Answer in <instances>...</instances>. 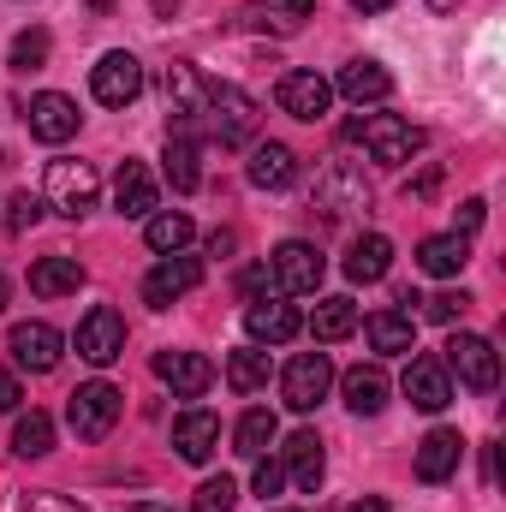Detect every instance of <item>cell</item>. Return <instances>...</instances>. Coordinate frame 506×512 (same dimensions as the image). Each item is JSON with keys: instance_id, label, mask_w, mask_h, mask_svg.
Listing matches in <instances>:
<instances>
[{"instance_id": "obj_12", "label": "cell", "mask_w": 506, "mask_h": 512, "mask_svg": "<svg viewBox=\"0 0 506 512\" xmlns=\"http://www.w3.org/2000/svg\"><path fill=\"white\" fill-rule=\"evenodd\" d=\"M6 346H12V364L18 370H30V376H48L54 364H60V328H48V322H18L12 334H6Z\"/></svg>"}, {"instance_id": "obj_30", "label": "cell", "mask_w": 506, "mask_h": 512, "mask_svg": "<svg viewBox=\"0 0 506 512\" xmlns=\"http://www.w3.org/2000/svg\"><path fill=\"white\" fill-rule=\"evenodd\" d=\"M364 340L376 346L381 358H399V352H411V346H417V322H411V316H399V310H376V316L364 322Z\"/></svg>"}, {"instance_id": "obj_18", "label": "cell", "mask_w": 506, "mask_h": 512, "mask_svg": "<svg viewBox=\"0 0 506 512\" xmlns=\"http://www.w3.org/2000/svg\"><path fill=\"white\" fill-rule=\"evenodd\" d=\"M459 459H465V441H459V429H429V435L417 441V459H411V471H417V483H447V477L459 471Z\"/></svg>"}, {"instance_id": "obj_26", "label": "cell", "mask_w": 506, "mask_h": 512, "mask_svg": "<svg viewBox=\"0 0 506 512\" xmlns=\"http://www.w3.org/2000/svg\"><path fill=\"white\" fill-rule=\"evenodd\" d=\"M465 262H471V239H459V233H435V239L417 245V268L435 274V280H453Z\"/></svg>"}, {"instance_id": "obj_28", "label": "cell", "mask_w": 506, "mask_h": 512, "mask_svg": "<svg viewBox=\"0 0 506 512\" xmlns=\"http://www.w3.org/2000/svg\"><path fill=\"white\" fill-rule=\"evenodd\" d=\"M84 286V262L78 256H42L36 268H30V292L36 298H66V292H78Z\"/></svg>"}, {"instance_id": "obj_16", "label": "cell", "mask_w": 506, "mask_h": 512, "mask_svg": "<svg viewBox=\"0 0 506 512\" xmlns=\"http://www.w3.org/2000/svg\"><path fill=\"white\" fill-rule=\"evenodd\" d=\"M405 399L417 411H447L453 405V370L441 358H411L405 364Z\"/></svg>"}, {"instance_id": "obj_50", "label": "cell", "mask_w": 506, "mask_h": 512, "mask_svg": "<svg viewBox=\"0 0 506 512\" xmlns=\"http://www.w3.org/2000/svg\"><path fill=\"white\" fill-rule=\"evenodd\" d=\"M0 310H6V280H0Z\"/></svg>"}, {"instance_id": "obj_25", "label": "cell", "mask_w": 506, "mask_h": 512, "mask_svg": "<svg viewBox=\"0 0 506 512\" xmlns=\"http://www.w3.org/2000/svg\"><path fill=\"white\" fill-rule=\"evenodd\" d=\"M161 90H167V102H173V114H203V102H209V84H203V72L191 66V60H173L167 72H161Z\"/></svg>"}, {"instance_id": "obj_1", "label": "cell", "mask_w": 506, "mask_h": 512, "mask_svg": "<svg viewBox=\"0 0 506 512\" xmlns=\"http://www.w3.org/2000/svg\"><path fill=\"white\" fill-rule=\"evenodd\" d=\"M346 137H352V143H364L381 167H405V161L423 149V131L411 126V120H399V114H370V120H352V126H346Z\"/></svg>"}, {"instance_id": "obj_44", "label": "cell", "mask_w": 506, "mask_h": 512, "mask_svg": "<svg viewBox=\"0 0 506 512\" xmlns=\"http://www.w3.org/2000/svg\"><path fill=\"white\" fill-rule=\"evenodd\" d=\"M435 185H441V167H423V173H417V179H411V197H429V191H435Z\"/></svg>"}, {"instance_id": "obj_7", "label": "cell", "mask_w": 506, "mask_h": 512, "mask_svg": "<svg viewBox=\"0 0 506 512\" xmlns=\"http://www.w3.org/2000/svg\"><path fill=\"white\" fill-rule=\"evenodd\" d=\"M322 251L310 245V239H286L280 251L268 256V280H274V292H316L322 286Z\"/></svg>"}, {"instance_id": "obj_33", "label": "cell", "mask_w": 506, "mask_h": 512, "mask_svg": "<svg viewBox=\"0 0 506 512\" xmlns=\"http://www.w3.org/2000/svg\"><path fill=\"white\" fill-rule=\"evenodd\" d=\"M191 215H179V209H167V215H149V227H143V239H149V251L161 256H179L185 245H191Z\"/></svg>"}, {"instance_id": "obj_2", "label": "cell", "mask_w": 506, "mask_h": 512, "mask_svg": "<svg viewBox=\"0 0 506 512\" xmlns=\"http://www.w3.org/2000/svg\"><path fill=\"white\" fill-rule=\"evenodd\" d=\"M96 197H102V179H96L90 161H48V209L54 215L78 221V215L96 209Z\"/></svg>"}, {"instance_id": "obj_11", "label": "cell", "mask_w": 506, "mask_h": 512, "mask_svg": "<svg viewBox=\"0 0 506 512\" xmlns=\"http://www.w3.org/2000/svg\"><path fill=\"white\" fill-rule=\"evenodd\" d=\"M197 280H203V262H197V256H161V262L143 274V304H149V310H167V304L185 298Z\"/></svg>"}, {"instance_id": "obj_36", "label": "cell", "mask_w": 506, "mask_h": 512, "mask_svg": "<svg viewBox=\"0 0 506 512\" xmlns=\"http://www.w3.org/2000/svg\"><path fill=\"white\" fill-rule=\"evenodd\" d=\"M48 30H18V42H12V72H42L48 66Z\"/></svg>"}, {"instance_id": "obj_9", "label": "cell", "mask_w": 506, "mask_h": 512, "mask_svg": "<svg viewBox=\"0 0 506 512\" xmlns=\"http://www.w3.org/2000/svg\"><path fill=\"white\" fill-rule=\"evenodd\" d=\"M441 364H447V370H459V382L477 387V393H489V387L501 382V352H495L483 334H453Z\"/></svg>"}, {"instance_id": "obj_15", "label": "cell", "mask_w": 506, "mask_h": 512, "mask_svg": "<svg viewBox=\"0 0 506 512\" xmlns=\"http://www.w3.org/2000/svg\"><path fill=\"white\" fill-rule=\"evenodd\" d=\"M155 376L173 387L179 399H203L215 387V364L203 352H155Z\"/></svg>"}, {"instance_id": "obj_47", "label": "cell", "mask_w": 506, "mask_h": 512, "mask_svg": "<svg viewBox=\"0 0 506 512\" xmlns=\"http://www.w3.org/2000/svg\"><path fill=\"white\" fill-rule=\"evenodd\" d=\"M280 6H286L292 18H316V0H280Z\"/></svg>"}, {"instance_id": "obj_31", "label": "cell", "mask_w": 506, "mask_h": 512, "mask_svg": "<svg viewBox=\"0 0 506 512\" xmlns=\"http://www.w3.org/2000/svg\"><path fill=\"white\" fill-rule=\"evenodd\" d=\"M340 393H346V405H352L358 417H376L381 405H387V370H381V364H358V370H346Z\"/></svg>"}, {"instance_id": "obj_42", "label": "cell", "mask_w": 506, "mask_h": 512, "mask_svg": "<svg viewBox=\"0 0 506 512\" xmlns=\"http://www.w3.org/2000/svg\"><path fill=\"white\" fill-rule=\"evenodd\" d=\"M18 512H90V507H78V501H66V495H24Z\"/></svg>"}, {"instance_id": "obj_10", "label": "cell", "mask_w": 506, "mask_h": 512, "mask_svg": "<svg viewBox=\"0 0 506 512\" xmlns=\"http://www.w3.org/2000/svg\"><path fill=\"white\" fill-rule=\"evenodd\" d=\"M274 96H280V114H292V120H310V126H316V120L334 108V84H328L322 72H304V66H298V72H286Z\"/></svg>"}, {"instance_id": "obj_34", "label": "cell", "mask_w": 506, "mask_h": 512, "mask_svg": "<svg viewBox=\"0 0 506 512\" xmlns=\"http://www.w3.org/2000/svg\"><path fill=\"white\" fill-rule=\"evenodd\" d=\"M12 447H18L24 459L54 453V417H48V411H18V423H12Z\"/></svg>"}, {"instance_id": "obj_4", "label": "cell", "mask_w": 506, "mask_h": 512, "mask_svg": "<svg viewBox=\"0 0 506 512\" xmlns=\"http://www.w3.org/2000/svg\"><path fill=\"white\" fill-rule=\"evenodd\" d=\"M66 423H72L78 441H102V435L120 423V387L84 382L78 393H72V405H66Z\"/></svg>"}, {"instance_id": "obj_45", "label": "cell", "mask_w": 506, "mask_h": 512, "mask_svg": "<svg viewBox=\"0 0 506 512\" xmlns=\"http://www.w3.org/2000/svg\"><path fill=\"white\" fill-rule=\"evenodd\" d=\"M233 245H239L233 233H209V256H233Z\"/></svg>"}, {"instance_id": "obj_32", "label": "cell", "mask_w": 506, "mask_h": 512, "mask_svg": "<svg viewBox=\"0 0 506 512\" xmlns=\"http://www.w3.org/2000/svg\"><path fill=\"white\" fill-rule=\"evenodd\" d=\"M274 435H280L274 411H268V405H251V411L239 417V429H233V447H239L245 459H262V453L274 447Z\"/></svg>"}, {"instance_id": "obj_48", "label": "cell", "mask_w": 506, "mask_h": 512, "mask_svg": "<svg viewBox=\"0 0 506 512\" xmlns=\"http://www.w3.org/2000/svg\"><path fill=\"white\" fill-rule=\"evenodd\" d=\"M352 6H358V12H387L393 0H352Z\"/></svg>"}, {"instance_id": "obj_29", "label": "cell", "mask_w": 506, "mask_h": 512, "mask_svg": "<svg viewBox=\"0 0 506 512\" xmlns=\"http://www.w3.org/2000/svg\"><path fill=\"white\" fill-rule=\"evenodd\" d=\"M358 334V304L352 298H322L310 310V340L316 346H334V340H352Z\"/></svg>"}, {"instance_id": "obj_24", "label": "cell", "mask_w": 506, "mask_h": 512, "mask_svg": "<svg viewBox=\"0 0 506 512\" xmlns=\"http://www.w3.org/2000/svg\"><path fill=\"white\" fill-rule=\"evenodd\" d=\"M387 268H393V239H387V233L352 239V251H346V280L376 286V280H387Z\"/></svg>"}, {"instance_id": "obj_41", "label": "cell", "mask_w": 506, "mask_h": 512, "mask_svg": "<svg viewBox=\"0 0 506 512\" xmlns=\"http://www.w3.org/2000/svg\"><path fill=\"white\" fill-rule=\"evenodd\" d=\"M483 215H489V203H483V197H465V203H459V227H453V233H459V239H471V233L483 227Z\"/></svg>"}, {"instance_id": "obj_40", "label": "cell", "mask_w": 506, "mask_h": 512, "mask_svg": "<svg viewBox=\"0 0 506 512\" xmlns=\"http://www.w3.org/2000/svg\"><path fill=\"white\" fill-rule=\"evenodd\" d=\"M280 483H286L280 459H268V453H262V459H256V495H262V501H274V495H280Z\"/></svg>"}, {"instance_id": "obj_27", "label": "cell", "mask_w": 506, "mask_h": 512, "mask_svg": "<svg viewBox=\"0 0 506 512\" xmlns=\"http://www.w3.org/2000/svg\"><path fill=\"white\" fill-rule=\"evenodd\" d=\"M298 179V155L286 149V143H256L251 155V185L256 191H286Z\"/></svg>"}, {"instance_id": "obj_6", "label": "cell", "mask_w": 506, "mask_h": 512, "mask_svg": "<svg viewBox=\"0 0 506 512\" xmlns=\"http://www.w3.org/2000/svg\"><path fill=\"white\" fill-rule=\"evenodd\" d=\"M120 352H126V316H120L114 304H96V310L78 322V358L96 364V370H108Z\"/></svg>"}, {"instance_id": "obj_39", "label": "cell", "mask_w": 506, "mask_h": 512, "mask_svg": "<svg viewBox=\"0 0 506 512\" xmlns=\"http://www.w3.org/2000/svg\"><path fill=\"white\" fill-rule=\"evenodd\" d=\"M6 209H12V215H6V227H12V233H24V227H36V221H42V209H48V203H42V197H30V191H18Z\"/></svg>"}, {"instance_id": "obj_8", "label": "cell", "mask_w": 506, "mask_h": 512, "mask_svg": "<svg viewBox=\"0 0 506 512\" xmlns=\"http://www.w3.org/2000/svg\"><path fill=\"white\" fill-rule=\"evenodd\" d=\"M328 387H334L328 352H298V358L286 364V376H280V393H286L292 411H316V405L328 399Z\"/></svg>"}, {"instance_id": "obj_5", "label": "cell", "mask_w": 506, "mask_h": 512, "mask_svg": "<svg viewBox=\"0 0 506 512\" xmlns=\"http://www.w3.org/2000/svg\"><path fill=\"white\" fill-rule=\"evenodd\" d=\"M90 90H96L102 108H131V102L143 96V66H137V54H126V48L102 54V60L90 66Z\"/></svg>"}, {"instance_id": "obj_22", "label": "cell", "mask_w": 506, "mask_h": 512, "mask_svg": "<svg viewBox=\"0 0 506 512\" xmlns=\"http://www.w3.org/2000/svg\"><path fill=\"white\" fill-rule=\"evenodd\" d=\"M114 209L131 215V221L155 215V173L143 161H120V173H114Z\"/></svg>"}, {"instance_id": "obj_35", "label": "cell", "mask_w": 506, "mask_h": 512, "mask_svg": "<svg viewBox=\"0 0 506 512\" xmlns=\"http://www.w3.org/2000/svg\"><path fill=\"white\" fill-rule=\"evenodd\" d=\"M227 387H233V393H262V387H268V352H262V346L233 352V358H227Z\"/></svg>"}, {"instance_id": "obj_46", "label": "cell", "mask_w": 506, "mask_h": 512, "mask_svg": "<svg viewBox=\"0 0 506 512\" xmlns=\"http://www.w3.org/2000/svg\"><path fill=\"white\" fill-rule=\"evenodd\" d=\"M346 512H393V507H387L381 495H364V501H352V507H346Z\"/></svg>"}, {"instance_id": "obj_13", "label": "cell", "mask_w": 506, "mask_h": 512, "mask_svg": "<svg viewBox=\"0 0 506 512\" xmlns=\"http://www.w3.org/2000/svg\"><path fill=\"white\" fill-rule=\"evenodd\" d=\"M316 209H328V215H352V209H370V179H364L352 161H334V167L316 179Z\"/></svg>"}, {"instance_id": "obj_37", "label": "cell", "mask_w": 506, "mask_h": 512, "mask_svg": "<svg viewBox=\"0 0 506 512\" xmlns=\"http://www.w3.org/2000/svg\"><path fill=\"white\" fill-rule=\"evenodd\" d=\"M233 507H239V483L233 477H209L197 489V501H191V512H233Z\"/></svg>"}, {"instance_id": "obj_20", "label": "cell", "mask_w": 506, "mask_h": 512, "mask_svg": "<svg viewBox=\"0 0 506 512\" xmlns=\"http://www.w3.org/2000/svg\"><path fill=\"white\" fill-rule=\"evenodd\" d=\"M280 471L304 489V495H316L322 489V477H328V459H322V435L316 429H298L292 441H286V459H280Z\"/></svg>"}, {"instance_id": "obj_17", "label": "cell", "mask_w": 506, "mask_h": 512, "mask_svg": "<svg viewBox=\"0 0 506 512\" xmlns=\"http://www.w3.org/2000/svg\"><path fill=\"white\" fill-rule=\"evenodd\" d=\"M173 447H179V459H185V465H209V459H215V447H221V417H215V411H203V405H191V411L173 423Z\"/></svg>"}, {"instance_id": "obj_23", "label": "cell", "mask_w": 506, "mask_h": 512, "mask_svg": "<svg viewBox=\"0 0 506 512\" xmlns=\"http://www.w3.org/2000/svg\"><path fill=\"white\" fill-rule=\"evenodd\" d=\"M334 90H340L346 102H358V108H364V102H387V96H393V72H387L381 60H346Z\"/></svg>"}, {"instance_id": "obj_43", "label": "cell", "mask_w": 506, "mask_h": 512, "mask_svg": "<svg viewBox=\"0 0 506 512\" xmlns=\"http://www.w3.org/2000/svg\"><path fill=\"white\" fill-rule=\"evenodd\" d=\"M18 405H24V387L12 370H0V411H18Z\"/></svg>"}, {"instance_id": "obj_14", "label": "cell", "mask_w": 506, "mask_h": 512, "mask_svg": "<svg viewBox=\"0 0 506 512\" xmlns=\"http://www.w3.org/2000/svg\"><path fill=\"white\" fill-rule=\"evenodd\" d=\"M30 137H42V143H66V137H78V102L72 96H60V90H42V96H30Z\"/></svg>"}, {"instance_id": "obj_19", "label": "cell", "mask_w": 506, "mask_h": 512, "mask_svg": "<svg viewBox=\"0 0 506 512\" xmlns=\"http://www.w3.org/2000/svg\"><path fill=\"white\" fill-rule=\"evenodd\" d=\"M298 328H304V316H298L286 298H274V292H268V298H256L251 310H245V334H251L256 346H286Z\"/></svg>"}, {"instance_id": "obj_38", "label": "cell", "mask_w": 506, "mask_h": 512, "mask_svg": "<svg viewBox=\"0 0 506 512\" xmlns=\"http://www.w3.org/2000/svg\"><path fill=\"white\" fill-rule=\"evenodd\" d=\"M471 310V292L465 286H453V292H435V298H423V316L429 322H459Z\"/></svg>"}, {"instance_id": "obj_21", "label": "cell", "mask_w": 506, "mask_h": 512, "mask_svg": "<svg viewBox=\"0 0 506 512\" xmlns=\"http://www.w3.org/2000/svg\"><path fill=\"white\" fill-rule=\"evenodd\" d=\"M161 161H167V179H173V191H179V197H191V191L203 185L197 143H191V131H185V120H179V114L167 120V155H161Z\"/></svg>"}, {"instance_id": "obj_3", "label": "cell", "mask_w": 506, "mask_h": 512, "mask_svg": "<svg viewBox=\"0 0 506 512\" xmlns=\"http://www.w3.org/2000/svg\"><path fill=\"white\" fill-rule=\"evenodd\" d=\"M203 114H209V126H215V137H221L227 149H239V143L256 137V102L239 90V84H209Z\"/></svg>"}, {"instance_id": "obj_49", "label": "cell", "mask_w": 506, "mask_h": 512, "mask_svg": "<svg viewBox=\"0 0 506 512\" xmlns=\"http://www.w3.org/2000/svg\"><path fill=\"white\" fill-rule=\"evenodd\" d=\"M429 6H435V12H453V6H459V0H429Z\"/></svg>"}]
</instances>
